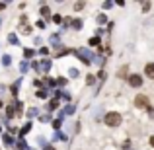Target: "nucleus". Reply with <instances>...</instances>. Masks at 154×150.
I'll return each instance as SVG.
<instances>
[{
  "mask_svg": "<svg viewBox=\"0 0 154 150\" xmlns=\"http://www.w3.org/2000/svg\"><path fill=\"white\" fill-rule=\"evenodd\" d=\"M72 53H74V55L78 57V59L82 60L84 64H90V63H94V59H96V57L92 55V51H90V49H76V51H72Z\"/></svg>",
  "mask_w": 154,
  "mask_h": 150,
  "instance_id": "1",
  "label": "nucleus"
},
{
  "mask_svg": "<svg viewBox=\"0 0 154 150\" xmlns=\"http://www.w3.org/2000/svg\"><path fill=\"white\" fill-rule=\"evenodd\" d=\"M103 121H105V125H107V127H117V125L123 123V117H121L119 113L111 111V113H107V115H105Z\"/></svg>",
  "mask_w": 154,
  "mask_h": 150,
  "instance_id": "2",
  "label": "nucleus"
},
{
  "mask_svg": "<svg viewBox=\"0 0 154 150\" xmlns=\"http://www.w3.org/2000/svg\"><path fill=\"white\" fill-rule=\"evenodd\" d=\"M127 78H129V84H131L133 88H140V86H143V76L131 74V76H127Z\"/></svg>",
  "mask_w": 154,
  "mask_h": 150,
  "instance_id": "3",
  "label": "nucleus"
},
{
  "mask_svg": "<svg viewBox=\"0 0 154 150\" xmlns=\"http://www.w3.org/2000/svg\"><path fill=\"white\" fill-rule=\"evenodd\" d=\"M135 105H137V107H148V98H146V96H137Z\"/></svg>",
  "mask_w": 154,
  "mask_h": 150,
  "instance_id": "4",
  "label": "nucleus"
},
{
  "mask_svg": "<svg viewBox=\"0 0 154 150\" xmlns=\"http://www.w3.org/2000/svg\"><path fill=\"white\" fill-rule=\"evenodd\" d=\"M144 74H146L150 80H154V63H148L146 66H144Z\"/></svg>",
  "mask_w": 154,
  "mask_h": 150,
  "instance_id": "5",
  "label": "nucleus"
},
{
  "mask_svg": "<svg viewBox=\"0 0 154 150\" xmlns=\"http://www.w3.org/2000/svg\"><path fill=\"white\" fill-rule=\"evenodd\" d=\"M49 68H51V60H49V59L41 60V64H39V70H43V72H49Z\"/></svg>",
  "mask_w": 154,
  "mask_h": 150,
  "instance_id": "6",
  "label": "nucleus"
},
{
  "mask_svg": "<svg viewBox=\"0 0 154 150\" xmlns=\"http://www.w3.org/2000/svg\"><path fill=\"white\" fill-rule=\"evenodd\" d=\"M29 131H31V123H26V125H23V129L20 131V139H23V136H26Z\"/></svg>",
  "mask_w": 154,
  "mask_h": 150,
  "instance_id": "7",
  "label": "nucleus"
},
{
  "mask_svg": "<svg viewBox=\"0 0 154 150\" xmlns=\"http://www.w3.org/2000/svg\"><path fill=\"white\" fill-rule=\"evenodd\" d=\"M2 140H4V144H6V146H14V139H12L10 135H4Z\"/></svg>",
  "mask_w": 154,
  "mask_h": 150,
  "instance_id": "8",
  "label": "nucleus"
},
{
  "mask_svg": "<svg viewBox=\"0 0 154 150\" xmlns=\"http://www.w3.org/2000/svg\"><path fill=\"white\" fill-rule=\"evenodd\" d=\"M51 43H53V47H59L60 45V37L59 35H51Z\"/></svg>",
  "mask_w": 154,
  "mask_h": 150,
  "instance_id": "9",
  "label": "nucleus"
},
{
  "mask_svg": "<svg viewBox=\"0 0 154 150\" xmlns=\"http://www.w3.org/2000/svg\"><path fill=\"white\" fill-rule=\"evenodd\" d=\"M53 140H66V135H63L60 131H57L55 136H53Z\"/></svg>",
  "mask_w": 154,
  "mask_h": 150,
  "instance_id": "10",
  "label": "nucleus"
},
{
  "mask_svg": "<svg viewBox=\"0 0 154 150\" xmlns=\"http://www.w3.org/2000/svg\"><path fill=\"white\" fill-rule=\"evenodd\" d=\"M70 26L74 27V29H80V27H82V20H78V18H76V20H72V23H70Z\"/></svg>",
  "mask_w": 154,
  "mask_h": 150,
  "instance_id": "11",
  "label": "nucleus"
},
{
  "mask_svg": "<svg viewBox=\"0 0 154 150\" xmlns=\"http://www.w3.org/2000/svg\"><path fill=\"white\" fill-rule=\"evenodd\" d=\"M60 125H63V117H59V119H55V121H53V127H55V131H59V129H60Z\"/></svg>",
  "mask_w": 154,
  "mask_h": 150,
  "instance_id": "12",
  "label": "nucleus"
},
{
  "mask_svg": "<svg viewBox=\"0 0 154 150\" xmlns=\"http://www.w3.org/2000/svg\"><path fill=\"white\" fill-rule=\"evenodd\" d=\"M57 105H59V99L55 98V99L49 101V107H47V109H49V111H53V109H57Z\"/></svg>",
  "mask_w": 154,
  "mask_h": 150,
  "instance_id": "13",
  "label": "nucleus"
},
{
  "mask_svg": "<svg viewBox=\"0 0 154 150\" xmlns=\"http://www.w3.org/2000/svg\"><path fill=\"white\" fill-rule=\"evenodd\" d=\"M6 115H8V117H14V115H16L14 105H8V107H6Z\"/></svg>",
  "mask_w": 154,
  "mask_h": 150,
  "instance_id": "14",
  "label": "nucleus"
},
{
  "mask_svg": "<svg viewBox=\"0 0 154 150\" xmlns=\"http://www.w3.org/2000/svg\"><path fill=\"white\" fill-rule=\"evenodd\" d=\"M16 146H18V150H26V148H27V146H26V140H23V139H20L18 142H16Z\"/></svg>",
  "mask_w": 154,
  "mask_h": 150,
  "instance_id": "15",
  "label": "nucleus"
},
{
  "mask_svg": "<svg viewBox=\"0 0 154 150\" xmlns=\"http://www.w3.org/2000/svg\"><path fill=\"white\" fill-rule=\"evenodd\" d=\"M10 63H12L10 55H4V57H2V64H4V66H10Z\"/></svg>",
  "mask_w": 154,
  "mask_h": 150,
  "instance_id": "16",
  "label": "nucleus"
},
{
  "mask_svg": "<svg viewBox=\"0 0 154 150\" xmlns=\"http://www.w3.org/2000/svg\"><path fill=\"white\" fill-rule=\"evenodd\" d=\"M88 43H90L92 47H96V45H100V43H102V41H100V37H98V35H96V37H92V39H90V41H88Z\"/></svg>",
  "mask_w": 154,
  "mask_h": 150,
  "instance_id": "17",
  "label": "nucleus"
},
{
  "mask_svg": "<svg viewBox=\"0 0 154 150\" xmlns=\"http://www.w3.org/2000/svg\"><path fill=\"white\" fill-rule=\"evenodd\" d=\"M86 84H88V86L96 84V76H94V74H88V78H86Z\"/></svg>",
  "mask_w": 154,
  "mask_h": 150,
  "instance_id": "18",
  "label": "nucleus"
},
{
  "mask_svg": "<svg viewBox=\"0 0 154 150\" xmlns=\"http://www.w3.org/2000/svg\"><path fill=\"white\" fill-rule=\"evenodd\" d=\"M33 55H35V51H33V49H26V51H23V57H26V59H31Z\"/></svg>",
  "mask_w": 154,
  "mask_h": 150,
  "instance_id": "19",
  "label": "nucleus"
},
{
  "mask_svg": "<svg viewBox=\"0 0 154 150\" xmlns=\"http://www.w3.org/2000/svg\"><path fill=\"white\" fill-rule=\"evenodd\" d=\"M8 41H10L12 45H18V37H16L14 33H10V35H8Z\"/></svg>",
  "mask_w": 154,
  "mask_h": 150,
  "instance_id": "20",
  "label": "nucleus"
},
{
  "mask_svg": "<svg viewBox=\"0 0 154 150\" xmlns=\"http://www.w3.org/2000/svg\"><path fill=\"white\" fill-rule=\"evenodd\" d=\"M74 113V105H66V109H64V115H72Z\"/></svg>",
  "mask_w": 154,
  "mask_h": 150,
  "instance_id": "21",
  "label": "nucleus"
},
{
  "mask_svg": "<svg viewBox=\"0 0 154 150\" xmlns=\"http://www.w3.org/2000/svg\"><path fill=\"white\" fill-rule=\"evenodd\" d=\"M96 20H98V23H105V22H107V18H105V14H100V16H98Z\"/></svg>",
  "mask_w": 154,
  "mask_h": 150,
  "instance_id": "22",
  "label": "nucleus"
},
{
  "mask_svg": "<svg viewBox=\"0 0 154 150\" xmlns=\"http://www.w3.org/2000/svg\"><path fill=\"white\" fill-rule=\"evenodd\" d=\"M37 98H43V99L47 98V90H45V88H43V90H39V92H37Z\"/></svg>",
  "mask_w": 154,
  "mask_h": 150,
  "instance_id": "23",
  "label": "nucleus"
},
{
  "mask_svg": "<svg viewBox=\"0 0 154 150\" xmlns=\"http://www.w3.org/2000/svg\"><path fill=\"white\" fill-rule=\"evenodd\" d=\"M27 68H29V64H27V63H22V64H20V70H22V72H27Z\"/></svg>",
  "mask_w": 154,
  "mask_h": 150,
  "instance_id": "24",
  "label": "nucleus"
},
{
  "mask_svg": "<svg viewBox=\"0 0 154 150\" xmlns=\"http://www.w3.org/2000/svg\"><path fill=\"white\" fill-rule=\"evenodd\" d=\"M41 14L45 16V18H49V8H47V6H43V8H41Z\"/></svg>",
  "mask_w": 154,
  "mask_h": 150,
  "instance_id": "25",
  "label": "nucleus"
},
{
  "mask_svg": "<svg viewBox=\"0 0 154 150\" xmlns=\"http://www.w3.org/2000/svg\"><path fill=\"white\" fill-rule=\"evenodd\" d=\"M68 74H70L72 78H76V76H78V70H76V68H70V72H68Z\"/></svg>",
  "mask_w": 154,
  "mask_h": 150,
  "instance_id": "26",
  "label": "nucleus"
},
{
  "mask_svg": "<svg viewBox=\"0 0 154 150\" xmlns=\"http://www.w3.org/2000/svg\"><path fill=\"white\" fill-rule=\"evenodd\" d=\"M27 115H29V117H33V115H37V109H35V107H31V109H29V111H27Z\"/></svg>",
  "mask_w": 154,
  "mask_h": 150,
  "instance_id": "27",
  "label": "nucleus"
},
{
  "mask_svg": "<svg viewBox=\"0 0 154 150\" xmlns=\"http://www.w3.org/2000/svg\"><path fill=\"white\" fill-rule=\"evenodd\" d=\"M82 8H84V2H76L74 4V10H82Z\"/></svg>",
  "mask_w": 154,
  "mask_h": 150,
  "instance_id": "28",
  "label": "nucleus"
},
{
  "mask_svg": "<svg viewBox=\"0 0 154 150\" xmlns=\"http://www.w3.org/2000/svg\"><path fill=\"white\" fill-rule=\"evenodd\" d=\"M53 22H55V23H60V22H63V18H60V16H53Z\"/></svg>",
  "mask_w": 154,
  "mask_h": 150,
  "instance_id": "29",
  "label": "nucleus"
},
{
  "mask_svg": "<svg viewBox=\"0 0 154 150\" xmlns=\"http://www.w3.org/2000/svg\"><path fill=\"white\" fill-rule=\"evenodd\" d=\"M57 84H59V86H64V84H66V80H64V78H59V80H57Z\"/></svg>",
  "mask_w": 154,
  "mask_h": 150,
  "instance_id": "30",
  "label": "nucleus"
},
{
  "mask_svg": "<svg viewBox=\"0 0 154 150\" xmlns=\"http://www.w3.org/2000/svg\"><path fill=\"white\" fill-rule=\"evenodd\" d=\"M49 121V115H41V123H47Z\"/></svg>",
  "mask_w": 154,
  "mask_h": 150,
  "instance_id": "31",
  "label": "nucleus"
},
{
  "mask_svg": "<svg viewBox=\"0 0 154 150\" xmlns=\"http://www.w3.org/2000/svg\"><path fill=\"white\" fill-rule=\"evenodd\" d=\"M113 6V2H103V8H105V10H107V8H111Z\"/></svg>",
  "mask_w": 154,
  "mask_h": 150,
  "instance_id": "32",
  "label": "nucleus"
},
{
  "mask_svg": "<svg viewBox=\"0 0 154 150\" xmlns=\"http://www.w3.org/2000/svg\"><path fill=\"white\" fill-rule=\"evenodd\" d=\"M39 53H41V55H43V57H45V55H47V53H49V49H47V47H43V49H41V51H39Z\"/></svg>",
  "mask_w": 154,
  "mask_h": 150,
  "instance_id": "33",
  "label": "nucleus"
},
{
  "mask_svg": "<svg viewBox=\"0 0 154 150\" xmlns=\"http://www.w3.org/2000/svg\"><path fill=\"white\" fill-rule=\"evenodd\" d=\"M148 115H150V117H154V109H152V107H148Z\"/></svg>",
  "mask_w": 154,
  "mask_h": 150,
  "instance_id": "34",
  "label": "nucleus"
},
{
  "mask_svg": "<svg viewBox=\"0 0 154 150\" xmlns=\"http://www.w3.org/2000/svg\"><path fill=\"white\" fill-rule=\"evenodd\" d=\"M4 8H6V4H4V2H0V10H4Z\"/></svg>",
  "mask_w": 154,
  "mask_h": 150,
  "instance_id": "35",
  "label": "nucleus"
},
{
  "mask_svg": "<svg viewBox=\"0 0 154 150\" xmlns=\"http://www.w3.org/2000/svg\"><path fill=\"white\" fill-rule=\"evenodd\" d=\"M45 150H55V148H53V146H45Z\"/></svg>",
  "mask_w": 154,
  "mask_h": 150,
  "instance_id": "36",
  "label": "nucleus"
},
{
  "mask_svg": "<svg viewBox=\"0 0 154 150\" xmlns=\"http://www.w3.org/2000/svg\"><path fill=\"white\" fill-rule=\"evenodd\" d=\"M150 144H152V146H154V136H152V139H150Z\"/></svg>",
  "mask_w": 154,
  "mask_h": 150,
  "instance_id": "37",
  "label": "nucleus"
}]
</instances>
